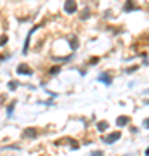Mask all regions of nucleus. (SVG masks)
Listing matches in <instances>:
<instances>
[{
	"label": "nucleus",
	"instance_id": "obj_2",
	"mask_svg": "<svg viewBox=\"0 0 149 156\" xmlns=\"http://www.w3.org/2000/svg\"><path fill=\"white\" fill-rule=\"evenodd\" d=\"M120 139V132H115V134H111V135H108V142H115V141H118Z\"/></svg>",
	"mask_w": 149,
	"mask_h": 156
},
{
	"label": "nucleus",
	"instance_id": "obj_7",
	"mask_svg": "<svg viewBox=\"0 0 149 156\" xmlns=\"http://www.w3.org/2000/svg\"><path fill=\"white\" fill-rule=\"evenodd\" d=\"M146 125H148V128H149V120H148V122H146Z\"/></svg>",
	"mask_w": 149,
	"mask_h": 156
},
{
	"label": "nucleus",
	"instance_id": "obj_3",
	"mask_svg": "<svg viewBox=\"0 0 149 156\" xmlns=\"http://www.w3.org/2000/svg\"><path fill=\"white\" fill-rule=\"evenodd\" d=\"M18 73L28 75V73H30V70H28V66H26V64H21V66H18Z\"/></svg>",
	"mask_w": 149,
	"mask_h": 156
},
{
	"label": "nucleus",
	"instance_id": "obj_1",
	"mask_svg": "<svg viewBox=\"0 0 149 156\" xmlns=\"http://www.w3.org/2000/svg\"><path fill=\"white\" fill-rule=\"evenodd\" d=\"M75 9H76V4H75L73 0H68L66 5H64V10H66V12H75Z\"/></svg>",
	"mask_w": 149,
	"mask_h": 156
},
{
	"label": "nucleus",
	"instance_id": "obj_4",
	"mask_svg": "<svg viewBox=\"0 0 149 156\" xmlns=\"http://www.w3.org/2000/svg\"><path fill=\"white\" fill-rule=\"evenodd\" d=\"M99 80H101V82H104L106 85H109V83H111V78L108 76V75H102V76L99 78Z\"/></svg>",
	"mask_w": 149,
	"mask_h": 156
},
{
	"label": "nucleus",
	"instance_id": "obj_5",
	"mask_svg": "<svg viewBox=\"0 0 149 156\" xmlns=\"http://www.w3.org/2000/svg\"><path fill=\"white\" fill-rule=\"evenodd\" d=\"M128 122V118H125V116H121V118H118V125H125Z\"/></svg>",
	"mask_w": 149,
	"mask_h": 156
},
{
	"label": "nucleus",
	"instance_id": "obj_6",
	"mask_svg": "<svg viewBox=\"0 0 149 156\" xmlns=\"http://www.w3.org/2000/svg\"><path fill=\"white\" fill-rule=\"evenodd\" d=\"M106 127H108L106 122H101V123H99V130H106Z\"/></svg>",
	"mask_w": 149,
	"mask_h": 156
}]
</instances>
